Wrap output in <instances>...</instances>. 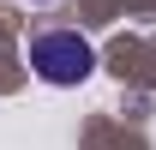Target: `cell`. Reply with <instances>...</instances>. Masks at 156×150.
<instances>
[{"label": "cell", "instance_id": "1", "mask_svg": "<svg viewBox=\"0 0 156 150\" xmlns=\"http://www.w3.org/2000/svg\"><path fill=\"white\" fill-rule=\"evenodd\" d=\"M30 72L54 90H72L96 72V48L78 30H42V36H30Z\"/></svg>", "mask_w": 156, "mask_h": 150}]
</instances>
